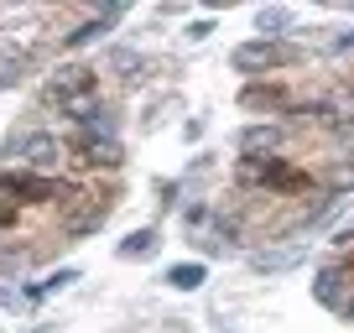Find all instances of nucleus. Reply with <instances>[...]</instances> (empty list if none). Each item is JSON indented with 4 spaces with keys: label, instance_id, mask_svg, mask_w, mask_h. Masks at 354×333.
I'll list each match as a JSON object with an SVG mask.
<instances>
[{
    "label": "nucleus",
    "instance_id": "obj_1",
    "mask_svg": "<svg viewBox=\"0 0 354 333\" xmlns=\"http://www.w3.org/2000/svg\"><path fill=\"white\" fill-rule=\"evenodd\" d=\"M73 162L78 166H88V172H115V166L125 162V146H120V135H115V115L110 110H100L94 120H84V125H73Z\"/></svg>",
    "mask_w": 354,
    "mask_h": 333
},
{
    "label": "nucleus",
    "instance_id": "obj_2",
    "mask_svg": "<svg viewBox=\"0 0 354 333\" xmlns=\"http://www.w3.org/2000/svg\"><path fill=\"white\" fill-rule=\"evenodd\" d=\"M47 198H78V188H68V182H47L37 178V172H6L0 178V229H11L16 219H21V209H32V203H47Z\"/></svg>",
    "mask_w": 354,
    "mask_h": 333
},
{
    "label": "nucleus",
    "instance_id": "obj_3",
    "mask_svg": "<svg viewBox=\"0 0 354 333\" xmlns=\"http://www.w3.org/2000/svg\"><path fill=\"white\" fill-rule=\"evenodd\" d=\"M47 104H53L57 115H68L73 125L94 120V115L104 110L100 104V84H94L88 68H63V73L53 78V89H47Z\"/></svg>",
    "mask_w": 354,
    "mask_h": 333
},
{
    "label": "nucleus",
    "instance_id": "obj_4",
    "mask_svg": "<svg viewBox=\"0 0 354 333\" xmlns=\"http://www.w3.org/2000/svg\"><path fill=\"white\" fill-rule=\"evenodd\" d=\"M240 182L245 188H266V193H308L313 172L281 162V156H240Z\"/></svg>",
    "mask_w": 354,
    "mask_h": 333
},
{
    "label": "nucleus",
    "instance_id": "obj_5",
    "mask_svg": "<svg viewBox=\"0 0 354 333\" xmlns=\"http://www.w3.org/2000/svg\"><path fill=\"white\" fill-rule=\"evenodd\" d=\"M188 240L203 245L209 256H230V250H234V229L214 209H203V203H198V209H188Z\"/></svg>",
    "mask_w": 354,
    "mask_h": 333
},
{
    "label": "nucleus",
    "instance_id": "obj_6",
    "mask_svg": "<svg viewBox=\"0 0 354 333\" xmlns=\"http://www.w3.org/2000/svg\"><path fill=\"white\" fill-rule=\"evenodd\" d=\"M287 57H292L287 42H240L230 53V63L240 68V73H266V68H281Z\"/></svg>",
    "mask_w": 354,
    "mask_h": 333
},
{
    "label": "nucleus",
    "instance_id": "obj_7",
    "mask_svg": "<svg viewBox=\"0 0 354 333\" xmlns=\"http://www.w3.org/2000/svg\"><path fill=\"white\" fill-rule=\"evenodd\" d=\"M11 151H26V162H32V166H57V162H63V141H57V135H47V131H21V135H11Z\"/></svg>",
    "mask_w": 354,
    "mask_h": 333
},
{
    "label": "nucleus",
    "instance_id": "obj_8",
    "mask_svg": "<svg viewBox=\"0 0 354 333\" xmlns=\"http://www.w3.org/2000/svg\"><path fill=\"white\" fill-rule=\"evenodd\" d=\"M240 110H281V115H297V99L287 94V84H245V89H240Z\"/></svg>",
    "mask_w": 354,
    "mask_h": 333
},
{
    "label": "nucleus",
    "instance_id": "obj_9",
    "mask_svg": "<svg viewBox=\"0 0 354 333\" xmlns=\"http://www.w3.org/2000/svg\"><path fill=\"white\" fill-rule=\"evenodd\" d=\"M313 297H318V307H328V312H349L354 292H349V281H344V271L328 266V271H318V281H313Z\"/></svg>",
    "mask_w": 354,
    "mask_h": 333
},
{
    "label": "nucleus",
    "instance_id": "obj_10",
    "mask_svg": "<svg viewBox=\"0 0 354 333\" xmlns=\"http://www.w3.org/2000/svg\"><path fill=\"white\" fill-rule=\"evenodd\" d=\"M26 68H32V57L21 47H0V89H16L26 78Z\"/></svg>",
    "mask_w": 354,
    "mask_h": 333
},
{
    "label": "nucleus",
    "instance_id": "obj_11",
    "mask_svg": "<svg viewBox=\"0 0 354 333\" xmlns=\"http://www.w3.org/2000/svg\"><path fill=\"white\" fill-rule=\"evenodd\" d=\"M277 141H281V125H255V131L240 135V156H266Z\"/></svg>",
    "mask_w": 354,
    "mask_h": 333
},
{
    "label": "nucleus",
    "instance_id": "obj_12",
    "mask_svg": "<svg viewBox=\"0 0 354 333\" xmlns=\"http://www.w3.org/2000/svg\"><path fill=\"white\" fill-rule=\"evenodd\" d=\"M156 250V229H136V234H125L120 240V256L125 260H146Z\"/></svg>",
    "mask_w": 354,
    "mask_h": 333
},
{
    "label": "nucleus",
    "instance_id": "obj_13",
    "mask_svg": "<svg viewBox=\"0 0 354 333\" xmlns=\"http://www.w3.org/2000/svg\"><path fill=\"white\" fill-rule=\"evenodd\" d=\"M110 68H115L120 78H141V73H146V57H141V53H125V47H115V53H110Z\"/></svg>",
    "mask_w": 354,
    "mask_h": 333
},
{
    "label": "nucleus",
    "instance_id": "obj_14",
    "mask_svg": "<svg viewBox=\"0 0 354 333\" xmlns=\"http://www.w3.org/2000/svg\"><path fill=\"white\" fill-rule=\"evenodd\" d=\"M297 260H302V250H277V256H255L250 266H255V271H281V266L292 271Z\"/></svg>",
    "mask_w": 354,
    "mask_h": 333
},
{
    "label": "nucleus",
    "instance_id": "obj_15",
    "mask_svg": "<svg viewBox=\"0 0 354 333\" xmlns=\"http://www.w3.org/2000/svg\"><path fill=\"white\" fill-rule=\"evenodd\" d=\"M167 281H172L177 292H193V287H203V266H172Z\"/></svg>",
    "mask_w": 354,
    "mask_h": 333
},
{
    "label": "nucleus",
    "instance_id": "obj_16",
    "mask_svg": "<svg viewBox=\"0 0 354 333\" xmlns=\"http://www.w3.org/2000/svg\"><path fill=\"white\" fill-rule=\"evenodd\" d=\"M323 182H328V188H339V193H349V188H354V162H333L328 172H323Z\"/></svg>",
    "mask_w": 354,
    "mask_h": 333
},
{
    "label": "nucleus",
    "instance_id": "obj_17",
    "mask_svg": "<svg viewBox=\"0 0 354 333\" xmlns=\"http://www.w3.org/2000/svg\"><path fill=\"white\" fill-rule=\"evenodd\" d=\"M104 26H110V16H100V21H88V26H78V32H73V37H68V42H63V47H78V42H88V37H100V32H104Z\"/></svg>",
    "mask_w": 354,
    "mask_h": 333
},
{
    "label": "nucleus",
    "instance_id": "obj_18",
    "mask_svg": "<svg viewBox=\"0 0 354 333\" xmlns=\"http://www.w3.org/2000/svg\"><path fill=\"white\" fill-rule=\"evenodd\" d=\"M255 21H261V32H281V26H292V16L287 11H261Z\"/></svg>",
    "mask_w": 354,
    "mask_h": 333
},
{
    "label": "nucleus",
    "instance_id": "obj_19",
    "mask_svg": "<svg viewBox=\"0 0 354 333\" xmlns=\"http://www.w3.org/2000/svg\"><path fill=\"white\" fill-rule=\"evenodd\" d=\"M333 53H339V63H344V73H349V84H354V37H344L339 47H333Z\"/></svg>",
    "mask_w": 354,
    "mask_h": 333
},
{
    "label": "nucleus",
    "instance_id": "obj_20",
    "mask_svg": "<svg viewBox=\"0 0 354 333\" xmlns=\"http://www.w3.org/2000/svg\"><path fill=\"white\" fill-rule=\"evenodd\" d=\"M339 271H344V281H349V287H354V256H349V260H344V266H339Z\"/></svg>",
    "mask_w": 354,
    "mask_h": 333
},
{
    "label": "nucleus",
    "instance_id": "obj_21",
    "mask_svg": "<svg viewBox=\"0 0 354 333\" xmlns=\"http://www.w3.org/2000/svg\"><path fill=\"white\" fill-rule=\"evenodd\" d=\"M0 307H21V302H16L11 292H0Z\"/></svg>",
    "mask_w": 354,
    "mask_h": 333
},
{
    "label": "nucleus",
    "instance_id": "obj_22",
    "mask_svg": "<svg viewBox=\"0 0 354 333\" xmlns=\"http://www.w3.org/2000/svg\"><path fill=\"white\" fill-rule=\"evenodd\" d=\"M37 333H57V328H37Z\"/></svg>",
    "mask_w": 354,
    "mask_h": 333
},
{
    "label": "nucleus",
    "instance_id": "obj_23",
    "mask_svg": "<svg viewBox=\"0 0 354 333\" xmlns=\"http://www.w3.org/2000/svg\"><path fill=\"white\" fill-rule=\"evenodd\" d=\"M349 318H354V302H349Z\"/></svg>",
    "mask_w": 354,
    "mask_h": 333
}]
</instances>
